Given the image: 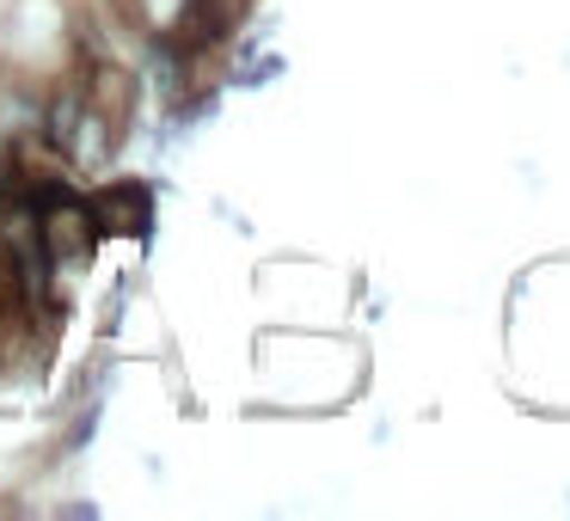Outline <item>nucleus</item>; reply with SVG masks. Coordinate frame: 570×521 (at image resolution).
I'll return each mask as SVG.
<instances>
[{"label":"nucleus","instance_id":"1","mask_svg":"<svg viewBox=\"0 0 570 521\" xmlns=\"http://www.w3.org/2000/svg\"><path fill=\"white\" fill-rule=\"evenodd\" d=\"M92 234H148L154 222V197L148 185H111L105 197H92Z\"/></svg>","mask_w":570,"mask_h":521}]
</instances>
